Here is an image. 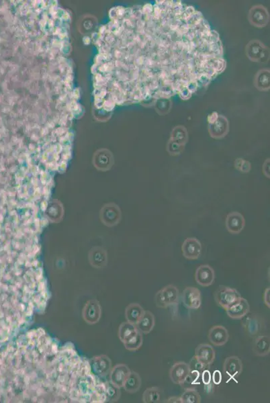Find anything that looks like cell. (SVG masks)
Returning <instances> with one entry per match:
<instances>
[{
	"instance_id": "obj_41",
	"label": "cell",
	"mask_w": 270,
	"mask_h": 403,
	"mask_svg": "<svg viewBox=\"0 0 270 403\" xmlns=\"http://www.w3.org/2000/svg\"><path fill=\"white\" fill-rule=\"evenodd\" d=\"M219 116V115L217 113V112H214V113L210 114V115L208 117V124H212L214 123V122L216 121L217 119H218Z\"/></svg>"
},
{
	"instance_id": "obj_28",
	"label": "cell",
	"mask_w": 270,
	"mask_h": 403,
	"mask_svg": "<svg viewBox=\"0 0 270 403\" xmlns=\"http://www.w3.org/2000/svg\"><path fill=\"white\" fill-rule=\"evenodd\" d=\"M162 391L158 387H150L147 389L142 394V402L144 403H159L161 402Z\"/></svg>"
},
{
	"instance_id": "obj_39",
	"label": "cell",
	"mask_w": 270,
	"mask_h": 403,
	"mask_svg": "<svg viewBox=\"0 0 270 403\" xmlns=\"http://www.w3.org/2000/svg\"><path fill=\"white\" fill-rule=\"evenodd\" d=\"M204 391L208 396L213 395L214 392V384L212 381L207 384H204Z\"/></svg>"
},
{
	"instance_id": "obj_11",
	"label": "cell",
	"mask_w": 270,
	"mask_h": 403,
	"mask_svg": "<svg viewBox=\"0 0 270 403\" xmlns=\"http://www.w3.org/2000/svg\"><path fill=\"white\" fill-rule=\"evenodd\" d=\"M226 228L230 233L238 235L245 226L244 216L239 212H231L227 214L225 221Z\"/></svg>"
},
{
	"instance_id": "obj_32",
	"label": "cell",
	"mask_w": 270,
	"mask_h": 403,
	"mask_svg": "<svg viewBox=\"0 0 270 403\" xmlns=\"http://www.w3.org/2000/svg\"><path fill=\"white\" fill-rule=\"evenodd\" d=\"M189 369H190V374L193 375L201 376L202 372L205 370L206 367L201 362V361L197 360L195 356H193L191 359L190 362L188 363Z\"/></svg>"
},
{
	"instance_id": "obj_19",
	"label": "cell",
	"mask_w": 270,
	"mask_h": 403,
	"mask_svg": "<svg viewBox=\"0 0 270 403\" xmlns=\"http://www.w3.org/2000/svg\"><path fill=\"white\" fill-rule=\"evenodd\" d=\"M89 361L92 370L99 377L106 376L111 370V361L107 356L95 357Z\"/></svg>"
},
{
	"instance_id": "obj_13",
	"label": "cell",
	"mask_w": 270,
	"mask_h": 403,
	"mask_svg": "<svg viewBox=\"0 0 270 403\" xmlns=\"http://www.w3.org/2000/svg\"><path fill=\"white\" fill-rule=\"evenodd\" d=\"M190 375L188 363L184 361H177L171 368L170 378L175 384L182 385Z\"/></svg>"
},
{
	"instance_id": "obj_33",
	"label": "cell",
	"mask_w": 270,
	"mask_h": 403,
	"mask_svg": "<svg viewBox=\"0 0 270 403\" xmlns=\"http://www.w3.org/2000/svg\"><path fill=\"white\" fill-rule=\"evenodd\" d=\"M185 149V146L175 143L170 139L167 143L166 150L171 156H178L181 155Z\"/></svg>"
},
{
	"instance_id": "obj_9",
	"label": "cell",
	"mask_w": 270,
	"mask_h": 403,
	"mask_svg": "<svg viewBox=\"0 0 270 403\" xmlns=\"http://www.w3.org/2000/svg\"><path fill=\"white\" fill-rule=\"evenodd\" d=\"M184 257L190 260H197L201 257L202 244L196 237H188L182 245Z\"/></svg>"
},
{
	"instance_id": "obj_18",
	"label": "cell",
	"mask_w": 270,
	"mask_h": 403,
	"mask_svg": "<svg viewBox=\"0 0 270 403\" xmlns=\"http://www.w3.org/2000/svg\"><path fill=\"white\" fill-rule=\"evenodd\" d=\"M101 316L100 304L95 300L87 302L83 311V317L85 321L89 324L97 323Z\"/></svg>"
},
{
	"instance_id": "obj_35",
	"label": "cell",
	"mask_w": 270,
	"mask_h": 403,
	"mask_svg": "<svg viewBox=\"0 0 270 403\" xmlns=\"http://www.w3.org/2000/svg\"><path fill=\"white\" fill-rule=\"evenodd\" d=\"M155 302L156 306H157V307L161 308H167L166 304H165L164 301L163 297H162L161 290L158 291V292L156 293L155 297Z\"/></svg>"
},
{
	"instance_id": "obj_24",
	"label": "cell",
	"mask_w": 270,
	"mask_h": 403,
	"mask_svg": "<svg viewBox=\"0 0 270 403\" xmlns=\"http://www.w3.org/2000/svg\"><path fill=\"white\" fill-rule=\"evenodd\" d=\"M145 310L140 304L132 303L129 304L125 311V316L127 321L134 325H137L138 322L143 315Z\"/></svg>"
},
{
	"instance_id": "obj_26",
	"label": "cell",
	"mask_w": 270,
	"mask_h": 403,
	"mask_svg": "<svg viewBox=\"0 0 270 403\" xmlns=\"http://www.w3.org/2000/svg\"><path fill=\"white\" fill-rule=\"evenodd\" d=\"M142 343H143V338H142V333L137 328L134 334L123 342V344L127 350L135 352L141 347Z\"/></svg>"
},
{
	"instance_id": "obj_3",
	"label": "cell",
	"mask_w": 270,
	"mask_h": 403,
	"mask_svg": "<svg viewBox=\"0 0 270 403\" xmlns=\"http://www.w3.org/2000/svg\"><path fill=\"white\" fill-rule=\"evenodd\" d=\"M241 297L237 289L225 285L219 286L214 294L217 304L225 310L238 302Z\"/></svg>"
},
{
	"instance_id": "obj_2",
	"label": "cell",
	"mask_w": 270,
	"mask_h": 403,
	"mask_svg": "<svg viewBox=\"0 0 270 403\" xmlns=\"http://www.w3.org/2000/svg\"><path fill=\"white\" fill-rule=\"evenodd\" d=\"M9 402L102 403L110 382L92 369L74 344H61L43 328L24 331L8 346Z\"/></svg>"
},
{
	"instance_id": "obj_4",
	"label": "cell",
	"mask_w": 270,
	"mask_h": 403,
	"mask_svg": "<svg viewBox=\"0 0 270 403\" xmlns=\"http://www.w3.org/2000/svg\"><path fill=\"white\" fill-rule=\"evenodd\" d=\"M246 54L251 61L256 63L267 62L269 59L268 48L258 40H252L246 46Z\"/></svg>"
},
{
	"instance_id": "obj_25",
	"label": "cell",
	"mask_w": 270,
	"mask_h": 403,
	"mask_svg": "<svg viewBox=\"0 0 270 403\" xmlns=\"http://www.w3.org/2000/svg\"><path fill=\"white\" fill-rule=\"evenodd\" d=\"M141 384V378L139 374L135 372H131L122 388H124L127 393H135L139 391Z\"/></svg>"
},
{
	"instance_id": "obj_12",
	"label": "cell",
	"mask_w": 270,
	"mask_h": 403,
	"mask_svg": "<svg viewBox=\"0 0 270 403\" xmlns=\"http://www.w3.org/2000/svg\"><path fill=\"white\" fill-rule=\"evenodd\" d=\"M195 280L199 285L203 287L211 286L215 280V271L209 265H201L195 273Z\"/></svg>"
},
{
	"instance_id": "obj_6",
	"label": "cell",
	"mask_w": 270,
	"mask_h": 403,
	"mask_svg": "<svg viewBox=\"0 0 270 403\" xmlns=\"http://www.w3.org/2000/svg\"><path fill=\"white\" fill-rule=\"evenodd\" d=\"M248 19L251 25L257 28H263L269 22V14L264 6L256 5L250 9Z\"/></svg>"
},
{
	"instance_id": "obj_23",
	"label": "cell",
	"mask_w": 270,
	"mask_h": 403,
	"mask_svg": "<svg viewBox=\"0 0 270 403\" xmlns=\"http://www.w3.org/2000/svg\"><path fill=\"white\" fill-rule=\"evenodd\" d=\"M270 71L268 69L260 70L254 79V85L258 90L267 91L270 88Z\"/></svg>"
},
{
	"instance_id": "obj_14",
	"label": "cell",
	"mask_w": 270,
	"mask_h": 403,
	"mask_svg": "<svg viewBox=\"0 0 270 403\" xmlns=\"http://www.w3.org/2000/svg\"><path fill=\"white\" fill-rule=\"evenodd\" d=\"M194 356L201 361L206 367L211 365L216 358V352L211 345L202 343L195 350Z\"/></svg>"
},
{
	"instance_id": "obj_36",
	"label": "cell",
	"mask_w": 270,
	"mask_h": 403,
	"mask_svg": "<svg viewBox=\"0 0 270 403\" xmlns=\"http://www.w3.org/2000/svg\"><path fill=\"white\" fill-rule=\"evenodd\" d=\"M201 377L204 384H207L212 381V374L208 370H203L201 374Z\"/></svg>"
},
{
	"instance_id": "obj_1",
	"label": "cell",
	"mask_w": 270,
	"mask_h": 403,
	"mask_svg": "<svg viewBox=\"0 0 270 403\" xmlns=\"http://www.w3.org/2000/svg\"><path fill=\"white\" fill-rule=\"evenodd\" d=\"M112 106H154L175 95L190 100L227 67L220 35L182 1L116 8L107 25Z\"/></svg>"
},
{
	"instance_id": "obj_30",
	"label": "cell",
	"mask_w": 270,
	"mask_h": 403,
	"mask_svg": "<svg viewBox=\"0 0 270 403\" xmlns=\"http://www.w3.org/2000/svg\"><path fill=\"white\" fill-rule=\"evenodd\" d=\"M181 396L183 403H201L202 398L195 388L185 389Z\"/></svg>"
},
{
	"instance_id": "obj_8",
	"label": "cell",
	"mask_w": 270,
	"mask_h": 403,
	"mask_svg": "<svg viewBox=\"0 0 270 403\" xmlns=\"http://www.w3.org/2000/svg\"><path fill=\"white\" fill-rule=\"evenodd\" d=\"M182 301L186 307L190 309H199L202 304L201 290L195 287H186L182 294Z\"/></svg>"
},
{
	"instance_id": "obj_40",
	"label": "cell",
	"mask_w": 270,
	"mask_h": 403,
	"mask_svg": "<svg viewBox=\"0 0 270 403\" xmlns=\"http://www.w3.org/2000/svg\"><path fill=\"white\" fill-rule=\"evenodd\" d=\"M263 301L267 307L270 308V288H267L263 295Z\"/></svg>"
},
{
	"instance_id": "obj_21",
	"label": "cell",
	"mask_w": 270,
	"mask_h": 403,
	"mask_svg": "<svg viewBox=\"0 0 270 403\" xmlns=\"http://www.w3.org/2000/svg\"><path fill=\"white\" fill-rule=\"evenodd\" d=\"M155 325L154 315L149 310L145 311L143 315L138 322L137 327L142 334H149L152 332Z\"/></svg>"
},
{
	"instance_id": "obj_16",
	"label": "cell",
	"mask_w": 270,
	"mask_h": 403,
	"mask_svg": "<svg viewBox=\"0 0 270 403\" xmlns=\"http://www.w3.org/2000/svg\"><path fill=\"white\" fill-rule=\"evenodd\" d=\"M225 311L230 318L241 319L245 315L249 314L250 312L249 304L247 300L244 299V298L241 297L238 302L232 304Z\"/></svg>"
},
{
	"instance_id": "obj_31",
	"label": "cell",
	"mask_w": 270,
	"mask_h": 403,
	"mask_svg": "<svg viewBox=\"0 0 270 403\" xmlns=\"http://www.w3.org/2000/svg\"><path fill=\"white\" fill-rule=\"evenodd\" d=\"M156 111L160 115H165L170 113L172 107V102L171 99L167 98H161V99L156 101L154 105Z\"/></svg>"
},
{
	"instance_id": "obj_10",
	"label": "cell",
	"mask_w": 270,
	"mask_h": 403,
	"mask_svg": "<svg viewBox=\"0 0 270 403\" xmlns=\"http://www.w3.org/2000/svg\"><path fill=\"white\" fill-rule=\"evenodd\" d=\"M229 121L227 118L223 115H219L218 119L214 123L208 124V132L213 139H223L229 133Z\"/></svg>"
},
{
	"instance_id": "obj_38",
	"label": "cell",
	"mask_w": 270,
	"mask_h": 403,
	"mask_svg": "<svg viewBox=\"0 0 270 403\" xmlns=\"http://www.w3.org/2000/svg\"><path fill=\"white\" fill-rule=\"evenodd\" d=\"M263 174L267 178H270V159L267 158L265 159L264 163H263Z\"/></svg>"
},
{
	"instance_id": "obj_15",
	"label": "cell",
	"mask_w": 270,
	"mask_h": 403,
	"mask_svg": "<svg viewBox=\"0 0 270 403\" xmlns=\"http://www.w3.org/2000/svg\"><path fill=\"white\" fill-rule=\"evenodd\" d=\"M208 337L212 345L221 347L229 341V334L227 328L224 326L215 325L208 332Z\"/></svg>"
},
{
	"instance_id": "obj_7",
	"label": "cell",
	"mask_w": 270,
	"mask_h": 403,
	"mask_svg": "<svg viewBox=\"0 0 270 403\" xmlns=\"http://www.w3.org/2000/svg\"><path fill=\"white\" fill-rule=\"evenodd\" d=\"M243 365L239 357L232 356L225 359L223 363V373L230 380H236L242 373Z\"/></svg>"
},
{
	"instance_id": "obj_42",
	"label": "cell",
	"mask_w": 270,
	"mask_h": 403,
	"mask_svg": "<svg viewBox=\"0 0 270 403\" xmlns=\"http://www.w3.org/2000/svg\"><path fill=\"white\" fill-rule=\"evenodd\" d=\"M164 402L167 403H183L182 401L181 396L179 397V396H172V397L169 398L168 400H166V401H164Z\"/></svg>"
},
{
	"instance_id": "obj_17",
	"label": "cell",
	"mask_w": 270,
	"mask_h": 403,
	"mask_svg": "<svg viewBox=\"0 0 270 403\" xmlns=\"http://www.w3.org/2000/svg\"><path fill=\"white\" fill-rule=\"evenodd\" d=\"M131 372V370L127 365H116L111 370V382L114 386L121 389Z\"/></svg>"
},
{
	"instance_id": "obj_5",
	"label": "cell",
	"mask_w": 270,
	"mask_h": 403,
	"mask_svg": "<svg viewBox=\"0 0 270 403\" xmlns=\"http://www.w3.org/2000/svg\"><path fill=\"white\" fill-rule=\"evenodd\" d=\"M241 325L245 334L250 337L260 336L265 328L264 319L258 314L245 315L243 317Z\"/></svg>"
},
{
	"instance_id": "obj_22",
	"label": "cell",
	"mask_w": 270,
	"mask_h": 403,
	"mask_svg": "<svg viewBox=\"0 0 270 403\" xmlns=\"http://www.w3.org/2000/svg\"><path fill=\"white\" fill-rule=\"evenodd\" d=\"M161 295L164 301L167 306L174 305L179 302V290L176 286L173 284L164 287L161 289Z\"/></svg>"
},
{
	"instance_id": "obj_20",
	"label": "cell",
	"mask_w": 270,
	"mask_h": 403,
	"mask_svg": "<svg viewBox=\"0 0 270 403\" xmlns=\"http://www.w3.org/2000/svg\"><path fill=\"white\" fill-rule=\"evenodd\" d=\"M253 351L256 356L264 357L270 353V337L267 335H260L255 339Z\"/></svg>"
},
{
	"instance_id": "obj_34",
	"label": "cell",
	"mask_w": 270,
	"mask_h": 403,
	"mask_svg": "<svg viewBox=\"0 0 270 403\" xmlns=\"http://www.w3.org/2000/svg\"><path fill=\"white\" fill-rule=\"evenodd\" d=\"M235 168L243 174H247L251 170V164L249 161L242 158H238L234 162Z\"/></svg>"
},
{
	"instance_id": "obj_29",
	"label": "cell",
	"mask_w": 270,
	"mask_h": 403,
	"mask_svg": "<svg viewBox=\"0 0 270 403\" xmlns=\"http://www.w3.org/2000/svg\"><path fill=\"white\" fill-rule=\"evenodd\" d=\"M137 330V327L136 325L129 323V322H124L120 325L119 330H118V336L120 341L124 342L128 337H130L132 334H134Z\"/></svg>"
},
{
	"instance_id": "obj_27",
	"label": "cell",
	"mask_w": 270,
	"mask_h": 403,
	"mask_svg": "<svg viewBox=\"0 0 270 403\" xmlns=\"http://www.w3.org/2000/svg\"><path fill=\"white\" fill-rule=\"evenodd\" d=\"M170 139L180 145L185 146L188 141L187 129L182 125L175 126L171 133Z\"/></svg>"
},
{
	"instance_id": "obj_37",
	"label": "cell",
	"mask_w": 270,
	"mask_h": 403,
	"mask_svg": "<svg viewBox=\"0 0 270 403\" xmlns=\"http://www.w3.org/2000/svg\"><path fill=\"white\" fill-rule=\"evenodd\" d=\"M212 381L214 385L221 384L222 382V374L220 370H216L213 372Z\"/></svg>"
}]
</instances>
